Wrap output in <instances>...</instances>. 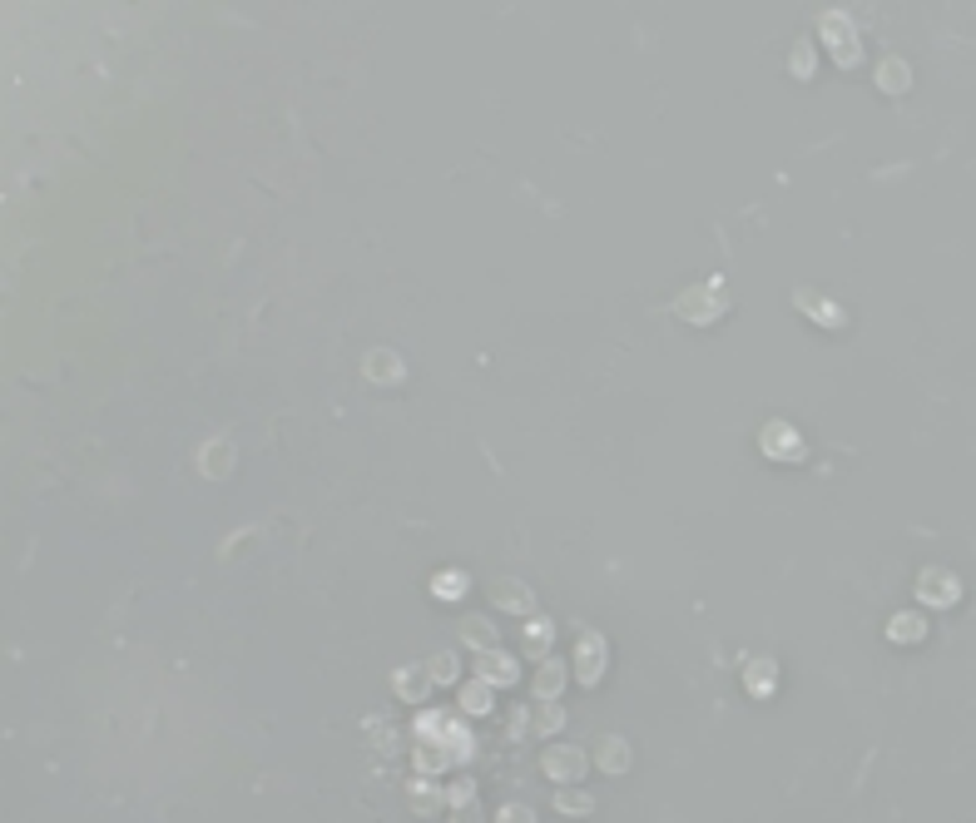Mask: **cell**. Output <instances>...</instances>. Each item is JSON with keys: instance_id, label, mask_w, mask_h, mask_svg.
<instances>
[{"instance_id": "6", "label": "cell", "mask_w": 976, "mask_h": 823, "mask_svg": "<svg viewBox=\"0 0 976 823\" xmlns=\"http://www.w3.org/2000/svg\"><path fill=\"white\" fill-rule=\"evenodd\" d=\"M763 452H769V456H798V452H803V441H798V432H793V427L773 422V427L763 432Z\"/></svg>"}, {"instance_id": "21", "label": "cell", "mask_w": 976, "mask_h": 823, "mask_svg": "<svg viewBox=\"0 0 976 823\" xmlns=\"http://www.w3.org/2000/svg\"><path fill=\"white\" fill-rule=\"evenodd\" d=\"M798 303H813V308H808V313L813 318H823V323H843V313H838V303H823V298H813V293H798Z\"/></svg>"}, {"instance_id": "5", "label": "cell", "mask_w": 976, "mask_h": 823, "mask_svg": "<svg viewBox=\"0 0 976 823\" xmlns=\"http://www.w3.org/2000/svg\"><path fill=\"white\" fill-rule=\"evenodd\" d=\"M823 36L833 40V55L843 60V65H852L858 60V40H852V25H848V15H823Z\"/></svg>"}, {"instance_id": "24", "label": "cell", "mask_w": 976, "mask_h": 823, "mask_svg": "<svg viewBox=\"0 0 976 823\" xmlns=\"http://www.w3.org/2000/svg\"><path fill=\"white\" fill-rule=\"evenodd\" d=\"M437 595H447V601H456V595H461V576H456V570H441V576H437Z\"/></svg>"}, {"instance_id": "22", "label": "cell", "mask_w": 976, "mask_h": 823, "mask_svg": "<svg viewBox=\"0 0 976 823\" xmlns=\"http://www.w3.org/2000/svg\"><path fill=\"white\" fill-rule=\"evenodd\" d=\"M426 670H432V680L451 684V680H456V655H447V650H441V655H437L432 665H426Z\"/></svg>"}, {"instance_id": "20", "label": "cell", "mask_w": 976, "mask_h": 823, "mask_svg": "<svg viewBox=\"0 0 976 823\" xmlns=\"http://www.w3.org/2000/svg\"><path fill=\"white\" fill-rule=\"evenodd\" d=\"M555 809H561V813H590V794H580V788H561V794H555Z\"/></svg>"}, {"instance_id": "17", "label": "cell", "mask_w": 976, "mask_h": 823, "mask_svg": "<svg viewBox=\"0 0 976 823\" xmlns=\"http://www.w3.org/2000/svg\"><path fill=\"white\" fill-rule=\"evenodd\" d=\"M461 709H466V714H486V709H491V690H486V680H476V684L461 690Z\"/></svg>"}, {"instance_id": "19", "label": "cell", "mask_w": 976, "mask_h": 823, "mask_svg": "<svg viewBox=\"0 0 976 823\" xmlns=\"http://www.w3.org/2000/svg\"><path fill=\"white\" fill-rule=\"evenodd\" d=\"M744 680L754 690H773V660H748L744 665Z\"/></svg>"}, {"instance_id": "16", "label": "cell", "mask_w": 976, "mask_h": 823, "mask_svg": "<svg viewBox=\"0 0 976 823\" xmlns=\"http://www.w3.org/2000/svg\"><path fill=\"white\" fill-rule=\"evenodd\" d=\"M907 80H912V70L907 65H902V60H883V70H877V85H883V90H907Z\"/></svg>"}, {"instance_id": "26", "label": "cell", "mask_w": 976, "mask_h": 823, "mask_svg": "<svg viewBox=\"0 0 976 823\" xmlns=\"http://www.w3.org/2000/svg\"><path fill=\"white\" fill-rule=\"evenodd\" d=\"M367 367L377 372V377H382V372H391V377H397V358H387V352H377V358H372Z\"/></svg>"}, {"instance_id": "28", "label": "cell", "mask_w": 976, "mask_h": 823, "mask_svg": "<svg viewBox=\"0 0 976 823\" xmlns=\"http://www.w3.org/2000/svg\"><path fill=\"white\" fill-rule=\"evenodd\" d=\"M367 734H372V739H382V744L391 739V730H387V724H382V719H372V724H367Z\"/></svg>"}, {"instance_id": "8", "label": "cell", "mask_w": 976, "mask_h": 823, "mask_svg": "<svg viewBox=\"0 0 976 823\" xmlns=\"http://www.w3.org/2000/svg\"><path fill=\"white\" fill-rule=\"evenodd\" d=\"M927 635V620L922 615H892V625H887V640H897V645H912V640H922Z\"/></svg>"}, {"instance_id": "10", "label": "cell", "mask_w": 976, "mask_h": 823, "mask_svg": "<svg viewBox=\"0 0 976 823\" xmlns=\"http://www.w3.org/2000/svg\"><path fill=\"white\" fill-rule=\"evenodd\" d=\"M397 690H402V699H426V690H432V670H426V665L402 670V674H397Z\"/></svg>"}, {"instance_id": "14", "label": "cell", "mask_w": 976, "mask_h": 823, "mask_svg": "<svg viewBox=\"0 0 976 823\" xmlns=\"http://www.w3.org/2000/svg\"><path fill=\"white\" fill-rule=\"evenodd\" d=\"M526 655L530 660H545V655H551V625H545V620H530L526 625Z\"/></svg>"}, {"instance_id": "25", "label": "cell", "mask_w": 976, "mask_h": 823, "mask_svg": "<svg viewBox=\"0 0 976 823\" xmlns=\"http://www.w3.org/2000/svg\"><path fill=\"white\" fill-rule=\"evenodd\" d=\"M496 823H536V813H530L526 803H516V809H511V803H505V809L496 813Z\"/></svg>"}, {"instance_id": "11", "label": "cell", "mask_w": 976, "mask_h": 823, "mask_svg": "<svg viewBox=\"0 0 976 823\" xmlns=\"http://www.w3.org/2000/svg\"><path fill=\"white\" fill-rule=\"evenodd\" d=\"M496 605H505V610L526 615V610H530V591L520 585V580H501V585H496Z\"/></svg>"}, {"instance_id": "7", "label": "cell", "mask_w": 976, "mask_h": 823, "mask_svg": "<svg viewBox=\"0 0 976 823\" xmlns=\"http://www.w3.org/2000/svg\"><path fill=\"white\" fill-rule=\"evenodd\" d=\"M481 680H486V684H511V680H516V665H511V655H501V650H486V655H481Z\"/></svg>"}, {"instance_id": "9", "label": "cell", "mask_w": 976, "mask_h": 823, "mask_svg": "<svg viewBox=\"0 0 976 823\" xmlns=\"http://www.w3.org/2000/svg\"><path fill=\"white\" fill-rule=\"evenodd\" d=\"M600 769H605V774H625V769H630V744L625 739H600Z\"/></svg>"}, {"instance_id": "3", "label": "cell", "mask_w": 976, "mask_h": 823, "mask_svg": "<svg viewBox=\"0 0 976 823\" xmlns=\"http://www.w3.org/2000/svg\"><path fill=\"white\" fill-rule=\"evenodd\" d=\"M674 308L690 318V323H709V318L724 313V298H719V293H709V288H690V293H679Z\"/></svg>"}, {"instance_id": "1", "label": "cell", "mask_w": 976, "mask_h": 823, "mask_svg": "<svg viewBox=\"0 0 976 823\" xmlns=\"http://www.w3.org/2000/svg\"><path fill=\"white\" fill-rule=\"evenodd\" d=\"M917 595L927 605H952L956 595H962V580L952 576V570H942V566H927L917 576Z\"/></svg>"}, {"instance_id": "18", "label": "cell", "mask_w": 976, "mask_h": 823, "mask_svg": "<svg viewBox=\"0 0 976 823\" xmlns=\"http://www.w3.org/2000/svg\"><path fill=\"white\" fill-rule=\"evenodd\" d=\"M561 684H565V670L551 660L545 670L536 674V695H540V699H555V695H561Z\"/></svg>"}, {"instance_id": "13", "label": "cell", "mask_w": 976, "mask_h": 823, "mask_svg": "<svg viewBox=\"0 0 976 823\" xmlns=\"http://www.w3.org/2000/svg\"><path fill=\"white\" fill-rule=\"evenodd\" d=\"M451 759H456V754H451V749H441L437 739H432V744H422V749H416V769H422V774H437V769H447Z\"/></svg>"}, {"instance_id": "2", "label": "cell", "mask_w": 976, "mask_h": 823, "mask_svg": "<svg viewBox=\"0 0 976 823\" xmlns=\"http://www.w3.org/2000/svg\"><path fill=\"white\" fill-rule=\"evenodd\" d=\"M585 769H590V759L580 749H570V744H551V749H545V774H551L555 784H575Z\"/></svg>"}, {"instance_id": "27", "label": "cell", "mask_w": 976, "mask_h": 823, "mask_svg": "<svg viewBox=\"0 0 976 823\" xmlns=\"http://www.w3.org/2000/svg\"><path fill=\"white\" fill-rule=\"evenodd\" d=\"M456 823H481V809H476V803H461V809H456Z\"/></svg>"}, {"instance_id": "4", "label": "cell", "mask_w": 976, "mask_h": 823, "mask_svg": "<svg viewBox=\"0 0 976 823\" xmlns=\"http://www.w3.org/2000/svg\"><path fill=\"white\" fill-rule=\"evenodd\" d=\"M575 674L585 684H595L605 674V640L600 635H580V650H575Z\"/></svg>"}, {"instance_id": "29", "label": "cell", "mask_w": 976, "mask_h": 823, "mask_svg": "<svg viewBox=\"0 0 976 823\" xmlns=\"http://www.w3.org/2000/svg\"><path fill=\"white\" fill-rule=\"evenodd\" d=\"M793 60H798V75H808V65H813V55H808V45H798V55H793Z\"/></svg>"}, {"instance_id": "23", "label": "cell", "mask_w": 976, "mask_h": 823, "mask_svg": "<svg viewBox=\"0 0 976 823\" xmlns=\"http://www.w3.org/2000/svg\"><path fill=\"white\" fill-rule=\"evenodd\" d=\"M561 724H565V714H561V709H555V705H540V714H536V730H540V734L561 730Z\"/></svg>"}, {"instance_id": "15", "label": "cell", "mask_w": 976, "mask_h": 823, "mask_svg": "<svg viewBox=\"0 0 976 823\" xmlns=\"http://www.w3.org/2000/svg\"><path fill=\"white\" fill-rule=\"evenodd\" d=\"M407 803H412V813H437L441 809V794H437V788H426V779H412Z\"/></svg>"}, {"instance_id": "12", "label": "cell", "mask_w": 976, "mask_h": 823, "mask_svg": "<svg viewBox=\"0 0 976 823\" xmlns=\"http://www.w3.org/2000/svg\"><path fill=\"white\" fill-rule=\"evenodd\" d=\"M461 640L486 655V650H496V625L491 620H466V625H461Z\"/></svg>"}]
</instances>
